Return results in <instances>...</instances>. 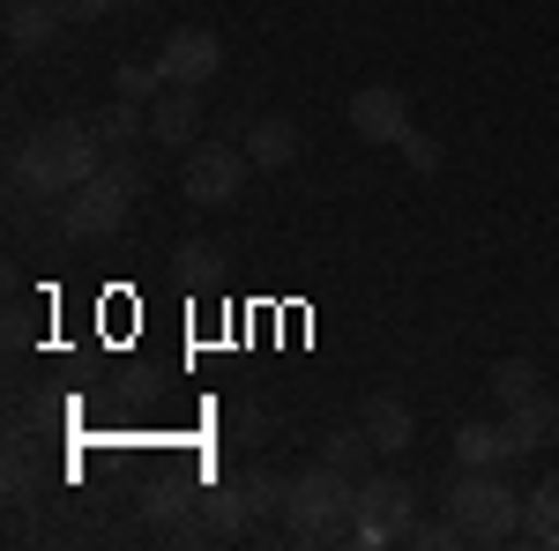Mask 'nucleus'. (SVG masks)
<instances>
[{"label": "nucleus", "mask_w": 559, "mask_h": 551, "mask_svg": "<svg viewBox=\"0 0 559 551\" xmlns=\"http://www.w3.org/2000/svg\"><path fill=\"white\" fill-rule=\"evenodd\" d=\"M105 142L90 120H45L38 134H23L15 142V165H8V187L23 194V202H60V194H75L90 171H105Z\"/></svg>", "instance_id": "1"}, {"label": "nucleus", "mask_w": 559, "mask_h": 551, "mask_svg": "<svg viewBox=\"0 0 559 551\" xmlns=\"http://www.w3.org/2000/svg\"><path fill=\"white\" fill-rule=\"evenodd\" d=\"M350 507H358V477L313 463L284 484V537L292 544H329V537L350 529Z\"/></svg>", "instance_id": "2"}, {"label": "nucleus", "mask_w": 559, "mask_h": 551, "mask_svg": "<svg viewBox=\"0 0 559 551\" xmlns=\"http://www.w3.org/2000/svg\"><path fill=\"white\" fill-rule=\"evenodd\" d=\"M448 514H455L463 544H508V537L522 529V492L500 477V469H455Z\"/></svg>", "instance_id": "3"}, {"label": "nucleus", "mask_w": 559, "mask_h": 551, "mask_svg": "<svg viewBox=\"0 0 559 551\" xmlns=\"http://www.w3.org/2000/svg\"><path fill=\"white\" fill-rule=\"evenodd\" d=\"M418 522V492L403 477H358V507H350V544H403V529Z\"/></svg>", "instance_id": "4"}, {"label": "nucleus", "mask_w": 559, "mask_h": 551, "mask_svg": "<svg viewBox=\"0 0 559 551\" xmlns=\"http://www.w3.org/2000/svg\"><path fill=\"white\" fill-rule=\"evenodd\" d=\"M247 149H231V142H194L187 149V165H179V194L194 202V209H231L239 202V187H247Z\"/></svg>", "instance_id": "5"}, {"label": "nucleus", "mask_w": 559, "mask_h": 551, "mask_svg": "<svg viewBox=\"0 0 559 551\" xmlns=\"http://www.w3.org/2000/svg\"><path fill=\"white\" fill-rule=\"evenodd\" d=\"M128 209H134V194L112 179V171H90L75 194H60V202H52V216H60V231H68V239H112V231L128 224Z\"/></svg>", "instance_id": "6"}, {"label": "nucleus", "mask_w": 559, "mask_h": 551, "mask_svg": "<svg viewBox=\"0 0 559 551\" xmlns=\"http://www.w3.org/2000/svg\"><path fill=\"white\" fill-rule=\"evenodd\" d=\"M157 75H165V89H202L224 75V38L216 31H202V23H187V31H173L165 38V52H157Z\"/></svg>", "instance_id": "7"}, {"label": "nucleus", "mask_w": 559, "mask_h": 551, "mask_svg": "<svg viewBox=\"0 0 559 551\" xmlns=\"http://www.w3.org/2000/svg\"><path fill=\"white\" fill-rule=\"evenodd\" d=\"M350 128H358V142H403L411 97H403L395 83H366L358 97H350Z\"/></svg>", "instance_id": "8"}, {"label": "nucleus", "mask_w": 559, "mask_h": 551, "mask_svg": "<svg viewBox=\"0 0 559 551\" xmlns=\"http://www.w3.org/2000/svg\"><path fill=\"white\" fill-rule=\"evenodd\" d=\"M202 134V97L194 89H157L150 97V142L157 149H194Z\"/></svg>", "instance_id": "9"}, {"label": "nucleus", "mask_w": 559, "mask_h": 551, "mask_svg": "<svg viewBox=\"0 0 559 551\" xmlns=\"http://www.w3.org/2000/svg\"><path fill=\"white\" fill-rule=\"evenodd\" d=\"M515 463V440H508V418H463L455 424V469H500Z\"/></svg>", "instance_id": "10"}, {"label": "nucleus", "mask_w": 559, "mask_h": 551, "mask_svg": "<svg viewBox=\"0 0 559 551\" xmlns=\"http://www.w3.org/2000/svg\"><path fill=\"white\" fill-rule=\"evenodd\" d=\"M508 440H515V455H537V447H552L559 440V395H522L515 410H508Z\"/></svg>", "instance_id": "11"}, {"label": "nucleus", "mask_w": 559, "mask_h": 551, "mask_svg": "<svg viewBox=\"0 0 559 551\" xmlns=\"http://www.w3.org/2000/svg\"><path fill=\"white\" fill-rule=\"evenodd\" d=\"M358 424H366L373 455H403V447H411V432H418V418H411V403H403V395H373V403L358 410Z\"/></svg>", "instance_id": "12"}, {"label": "nucleus", "mask_w": 559, "mask_h": 551, "mask_svg": "<svg viewBox=\"0 0 559 551\" xmlns=\"http://www.w3.org/2000/svg\"><path fill=\"white\" fill-rule=\"evenodd\" d=\"M60 0H23V8H8V52H38V45L60 38Z\"/></svg>", "instance_id": "13"}, {"label": "nucleus", "mask_w": 559, "mask_h": 551, "mask_svg": "<svg viewBox=\"0 0 559 551\" xmlns=\"http://www.w3.org/2000/svg\"><path fill=\"white\" fill-rule=\"evenodd\" d=\"M522 537L559 551V477H537V484L522 492Z\"/></svg>", "instance_id": "14"}, {"label": "nucleus", "mask_w": 559, "mask_h": 551, "mask_svg": "<svg viewBox=\"0 0 559 551\" xmlns=\"http://www.w3.org/2000/svg\"><path fill=\"white\" fill-rule=\"evenodd\" d=\"M292 157H299V128L292 120H254L247 128V165L254 171H284Z\"/></svg>", "instance_id": "15"}, {"label": "nucleus", "mask_w": 559, "mask_h": 551, "mask_svg": "<svg viewBox=\"0 0 559 551\" xmlns=\"http://www.w3.org/2000/svg\"><path fill=\"white\" fill-rule=\"evenodd\" d=\"M90 128H97V142H105V149H134V142H150V105H134V97H112V105H105Z\"/></svg>", "instance_id": "16"}, {"label": "nucleus", "mask_w": 559, "mask_h": 551, "mask_svg": "<svg viewBox=\"0 0 559 551\" xmlns=\"http://www.w3.org/2000/svg\"><path fill=\"white\" fill-rule=\"evenodd\" d=\"M202 522H210V537H247L254 507H247L239 484H210V492H202Z\"/></svg>", "instance_id": "17"}, {"label": "nucleus", "mask_w": 559, "mask_h": 551, "mask_svg": "<svg viewBox=\"0 0 559 551\" xmlns=\"http://www.w3.org/2000/svg\"><path fill=\"white\" fill-rule=\"evenodd\" d=\"M321 463H329V469H350V477H366V463H373L366 424H336V432L321 440Z\"/></svg>", "instance_id": "18"}, {"label": "nucleus", "mask_w": 559, "mask_h": 551, "mask_svg": "<svg viewBox=\"0 0 559 551\" xmlns=\"http://www.w3.org/2000/svg\"><path fill=\"white\" fill-rule=\"evenodd\" d=\"M485 387H492L500 410H515L522 395H537V366H530V358H500V366L485 373Z\"/></svg>", "instance_id": "19"}, {"label": "nucleus", "mask_w": 559, "mask_h": 551, "mask_svg": "<svg viewBox=\"0 0 559 551\" xmlns=\"http://www.w3.org/2000/svg\"><path fill=\"white\" fill-rule=\"evenodd\" d=\"M284 484H292V477H276L269 463L239 469V492H247V507H254V514H284Z\"/></svg>", "instance_id": "20"}, {"label": "nucleus", "mask_w": 559, "mask_h": 551, "mask_svg": "<svg viewBox=\"0 0 559 551\" xmlns=\"http://www.w3.org/2000/svg\"><path fill=\"white\" fill-rule=\"evenodd\" d=\"M157 89H165L157 60H120V68H112V97H134V105H150Z\"/></svg>", "instance_id": "21"}, {"label": "nucleus", "mask_w": 559, "mask_h": 551, "mask_svg": "<svg viewBox=\"0 0 559 551\" xmlns=\"http://www.w3.org/2000/svg\"><path fill=\"white\" fill-rule=\"evenodd\" d=\"M142 522H150V529H187V522H194V514H187V492H179V484H165V492H150V500H142Z\"/></svg>", "instance_id": "22"}, {"label": "nucleus", "mask_w": 559, "mask_h": 551, "mask_svg": "<svg viewBox=\"0 0 559 551\" xmlns=\"http://www.w3.org/2000/svg\"><path fill=\"white\" fill-rule=\"evenodd\" d=\"M105 171H112V179H120V187H128L134 202H142V194H150V165H142V142H134V149H112V157H105Z\"/></svg>", "instance_id": "23"}, {"label": "nucleus", "mask_w": 559, "mask_h": 551, "mask_svg": "<svg viewBox=\"0 0 559 551\" xmlns=\"http://www.w3.org/2000/svg\"><path fill=\"white\" fill-rule=\"evenodd\" d=\"M403 544H418V551H448V544H463V529H455V514H448V522H411V529H403Z\"/></svg>", "instance_id": "24"}, {"label": "nucleus", "mask_w": 559, "mask_h": 551, "mask_svg": "<svg viewBox=\"0 0 559 551\" xmlns=\"http://www.w3.org/2000/svg\"><path fill=\"white\" fill-rule=\"evenodd\" d=\"M173 268H179V276H194V284H202V276L216 268V247H210V239H179V247H173Z\"/></svg>", "instance_id": "25"}, {"label": "nucleus", "mask_w": 559, "mask_h": 551, "mask_svg": "<svg viewBox=\"0 0 559 551\" xmlns=\"http://www.w3.org/2000/svg\"><path fill=\"white\" fill-rule=\"evenodd\" d=\"M395 149H403V165L411 171H440V142H432V134H418V128H403V142H395Z\"/></svg>", "instance_id": "26"}, {"label": "nucleus", "mask_w": 559, "mask_h": 551, "mask_svg": "<svg viewBox=\"0 0 559 551\" xmlns=\"http://www.w3.org/2000/svg\"><path fill=\"white\" fill-rule=\"evenodd\" d=\"M112 8H128V0H60L68 23H97V15H112Z\"/></svg>", "instance_id": "27"}, {"label": "nucleus", "mask_w": 559, "mask_h": 551, "mask_svg": "<svg viewBox=\"0 0 559 551\" xmlns=\"http://www.w3.org/2000/svg\"><path fill=\"white\" fill-rule=\"evenodd\" d=\"M128 8H150V0H128Z\"/></svg>", "instance_id": "28"}, {"label": "nucleus", "mask_w": 559, "mask_h": 551, "mask_svg": "<svg viewBox=\"0 0 559 551\" xmlns=\"http://www.w3.org/2000/svg\"><path fill=\"white\" fill-rule=\"evenodd\" d=\"M8 8H23V0H8Z\"/></svg>", "instance_id": "29"}, {"label": "nucleus", "mask_w": 559, "mask_h": 551, "mask_svg": "<svg viewBox=\"0 0 559 551\" xmlns=\"http://www.w3.org/2000/svg\"><path fill=\"white\" fill-rule=\"evenodd\" d=\"M552 321H559V313H552Z\"/></svg>", "instance_id": "30"}]
</instances>
